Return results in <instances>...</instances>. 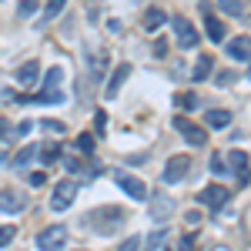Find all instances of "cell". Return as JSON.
Wrapping results in <instances>:
<instances>
[{
  "label": "cell",
  "instance_id": "cell-1",
  "mask_svg": "<svg viewBox=\"0 0 251 251\" xmlns=\"http://www.w3.org/2000/svg\"><path fill=\"white\" fill-rule=\"evenodd\" d=\"M74 198H77V184L71 177H64L60 184H54V191H50V211H67L74 204Z\"/></svg>",
  "mask_w": 251,
  "mask_h": 251
},
{
  "label": "cell",
  "instance_id": "cell-2",
  "mask_svg": "<svg viewBox=\"0 0 251 251\" xmlns=\"http://www.w3.org/2000/svg\"><path fill=\"white\" fill-rule=\"evenodd\" d=\"M87 225H94L97 231H114L124 225V214H121V208H97V211H91Z\"/></svg>",
  "mask_w": 251,
  "mask_h": 251
},
{
  "label": "cell",
  "instance_id": "cell-3",
  "mask_svg": "<svg viewBox=\"0 0 251 251\" xmlns=\"http://www.w3.org/2000/svg\"><path fill=\"white\" fill-rule=\"evenodd\" d=\"M37 248L40 251H64L67 248V228L64 225H50L37 234Z\"/></svg>",
  "mask_w": 251,
  "mask_h": 251
},
{
  "label": "cell",
  "instance_id": "cell-4",
  "mask_svg": "<svg viewBox=\"0 0 251 251\" xmlns=\"http://www.w3.org/2000/svg\"><path fill=\"white\" fill-rule=\"evenodd\" d=\"M60 80H64V71H60V67H50V71H47V77H44V94H40L37 100H50V104H60V100H64Z\"/></svg>",
  "mask_w": 251,
  "mask_h": 251
},
{
  "label": "cell",
  "instance_id": "cell-5",
  "mask_svg": "<svg viewBox=\"0 0 251 251\" xmlns=\"http://www.w3.org/2000/svg\"><path fill=\"white\" fill-rule=\"evenodd\" d=\"M188 171H191V157L174 154V157H168V164H164V181H168V184H177V181L188 177Z\"/></svg>",
  "mask_w": 251,
  "mask_h": 251
},
{
  "label": "cell",
  "instance_id": "cell-6",
  "mask_svg": "<svg viewBox=\"0 0 251 251\" xmlns=\"http://www.w3.org/2000/svg\"><path fill=\"white\" fill-rule=\"evenodd\" d=\"M27 208V194L17 188H3L0 191V214H20Z\"/></svg>",
  "mask_w": 251,
  "mask_h": 251
},
{
  "label": "cell",
  "instance_id": "cell-7",
  "mask_svg": "<svg viewBox=\"0 0 251 251\" xmlns=\"http://www.w3.org/2000/svg\"><path fill=\"white\" fill-rule=\"evenodd\" d=\"M228 198H231V191H228V188H221V184H211V188H204V191L198 194V201H201V204H208L211 211H221V208L228 204Z\"/></svg>",
  "mask_w": 251,
  "mask_h": 251
},
{
  "label": "cell",
  "instance_id": "cell-8",
  "mask_svg": "<svg viewBox=\"0 0 251 251\" xmlns=\"http://www.w3.org/2000/svg\"><path fill=\"white\" fill-rule=\"evenodd\" d=\"M171 27H174V34H177V44H181V47H188V50L198 47V30H194L184 17H171Z\"/></svg>",
  "mask_w": 251,
  "mask_h": 251
},
{
  "label": "cell",
  "instance_id": "cell-9",
  "mask_svg": "<svg viewBox=\"0 0 251 251\" xmlns=\"http://www.w3.org/2000/svg\"><path fill=\"white\" fill-rule=\"evenodd\" d=\"M117 184H121V191L131 194L134 201H144L148 198V184L141 181V177H131V174H117Z\"/></svg>",
  "mask_w": 251,
  "mask_h": 251
},
{
  "label": "cell",
  "instance_id": "cell-10",
  "mask_svg": "<svg viewBox=\"0 0 251 251\" xmlns=\"http://www.w3.org/2000/svg\"><path fill=\"white\" fill-rule=\"evenodd\" d=\"M174 127H177V131L184 134V141H188V144H194V148H201V144L208 141V134H204V131H201L198 124L184 121V117H177V121H174Z\"/></svg>",
  "mask_w": 251,
  "mask_h": 251
},
{
  "label": "cell",
  "instance_id": "cell-11",
  "mask_svg": "<svg viewBox=\"0 0 251 251\" xmlns=\"http://www.w3.org/2000/svg\"><path fill=\"white\" fill-rule=\"evenodd\" d=\"M37 77H40V64H37V60H27V64L17 71V84L24 87V91H30L34 84H40Z\"/></svg>",
  "mask_w": 251,
  "mask_h": 251
},
{
  "label": "cell",
  "instance_id": "cell-12",
  "mask_svg": "<svg viewBox=\"0 0 251 251\" xmlns=\"http://www.w3.org/2000/svg\"><path fill=\"white\" fill-rule=\"evenodd\" d=\"M164 20H168V14H164L161 7H148L144 17H141V27H144L148 34H157V27H164Z\"/></svg>",
  "mask_w": 251,
  "mask_h": 251
},
{
  "label": "cell",
  "instance_id": "cell-13",
  "mask_svg": "<svg viewBox=\"0 0 251 251\" xmlns=\"http://www.w3.org/2000/svg\"><path fill=\"white\" fill-rule=\"evenodd\" d=\"M171 211H174V201L168 198V194H157L154 201H151V218H154V221H161V225L171 218Z\"/></svg>",
  "mask_w": 251,
  "mask_h": 251
},
{
  "label": "cell",
  "instance_id": "cell-14",
  "mask_svg": "<svg viewBox=\"0 0 251 251\" xmlns=\"http://www.w3.org/2000/svg\"><path fill=\"white\" fill-rule=\"evenodd\" d=\"M231 171L238 174L241 188H248V151H231Z\"/></svg>",
  "mask_w": 251,
  "mask_h": 251
},
{
  "label": "cell",
  "instance_id": "cell-15",
  "mask_svg": "<svg viewBox=\"0 0 251 251\" xmlns=\"http://www.w3.org/2000/svg\"><path fill=\"white\" fill-rule=\"evenodd\" d=\"M127 77H131V64H121L114 74H111V80H107V91H104V94H107V97H117V91L124 87V80H127Z\"/></svg>",
  "mask_w": 251,
  "mask_h": 251
},
{
  "label": "cell",
  "instance_id": "cell-16",
  "mask_svg": "<svg viewBox=\"0 0 251 251\" xmlns=\"http://www.w3.org/2000/svg\"><path fill=\"white\" fill-rule=\"evenodd\" d=\"M251 50V40L248 37H238V40H231V44H228V57L231 60H238V64H248V54Z\"/></svg>",
  "mask_w": 251,
  "mask_h": 251
},
{
  "label": "cell",
  "instance_id": "cell-17",
  "mask_svg": "<svg viewBox=\"0 0 251 251\" xmlns=\"http://www.w3.org/2000/svg\"><path fill=\"white\" fill-rule=\"evenodd\" d=\"M204 34H208L211 44H221V40H225V24H221L218 17H211L208 10H204Z\"/></svg>",
  "mask_w": 251,
  "mask_h": 251
},
{
  "label": "cell",
  "instance_id": "cell-18",
  "mask_svg": "<svg viewBox=\"0 0 251 251\" xmlns=\"http://www.w3.org/2000/svg\"><path fill=\"white\" fill-rule=\"evenodd\" d=\"M34 157H37V144H27L24 151H17V154H14V168H17V171H27Z\"/></svg>",
  "mask_w": 251,
  "mask_h": 251
},
{
  "label": "cell",
  "instance_id": "cell-19",
  "mask_svg": "<svg viewBox=\"0 0 251 251\" xmlns=\"http://www.w3.org/2000/svg\"><path fill=\"white\" fill-rule=\"evenodd\" d=\"M87 64H91L94 80H100V77H104V67H107V54H87Z\"/></svg>",
  "mask_w": 251,
  "mask_h": 251
},
{
  "label": "cell",
  "instance_id": "cell-20",
  "mask_svg": "<svg viewBox=\"0 0 251 251\" xmlns=\"http://www.w3.org/2000/svg\"><path fill=\"white\" fill-rule=\"evenodd\" d=\"M231 124V111H208V127H228Z\"/></svg>",
  "mask_w": 251,
  "mask_h": 251
},
{
  "label": "cell",
  "instance_id": "cell-21",
  "mask_svg": "<svg viewBox=\"0 0 251 251\" xmlns=\"http://www.w3.org/2000/svg\"><path fill=\"white\" fill-rule=\"evenodd\" d=\"M211 74V54H201V60L194 64V80H204Z\"/></svg>",
  "mask_w": 251,
  "mask_h": 251
},
{
  "label": "cell",
  "instance_id": "cell-22",
  "mask_svg": "<svg viewBox=\"0 0 251 251\" xmlns=\"http://www.w3.org/2000/svg\"><path fill=\"white\" fill-rule=\"evenodd\" d=\"M64 7H67V0H47V3H44V17L54 20L60 10H64Z\"/></svg>",
  "mask_w": 251,
  "mask_h": 251
},
{
  "label": "cell",
  "instance_id": "cell-23",
  "mask_svg": "<svg viewBox=\"0 0 251 251\" xmlns=\"http://www.w3.org/2000/svg\"><path fill=\"white\" fill-rule=\"evenodd\" d=\"M37 154H44V164H54L60 157V148L57 144H44V148H37Z\"/></svg>",
  "mask_w": 251,
  "mask_h": 251
},
{
  "label": "cell",
  "instance_id": "cell-24",
  "mask_svg": "<svg viewBox=\"0 0 251 251\" xmlns=\"http://www.w3.org/2000/svg\"><path fill=\"white\" fill-rule=\"evenodd\" d=\"M218 7H221L225 14H231V17H238V14L245 10V3H241V0H218Z\"/></svg>",
  "mask_w": 251,
  "mask_h": 251
},
{
  "label": "cell",
  "instance_id": "cell-25",
  "mask_svg": "<svg viewBox=\"0 0 251 251\" xmlns=\"http://www.w3.org/2000/svg\"><path fill=\"white\" fill-rule=\"evenodd\" d=\"M37 3H40V0H20V3H17L20 17H30V14H34V10H37Z\"/></svg>",
  "mask_w": 251,
  "mask_h": 251
},
{
  "label": "cell",
  "instance_id": "cell-26",
  "mask_svg": "<svg viewBox=\"0 0 251 251\" xmlns=\"http://www.w3.org/2000/svg\"><path fill=\"white\" fill-rule=\"evenodd\" d=\"M164 238H168V231H164V228H161V231H154L151 238H148V248H151V251H157L161 245H164Z\"/></svg>",
  "mask_w": 251,
  "mask_h": 251
},
{
  "label": "cell",
  "instance_id": "cell-27",
  "mask_svg": "<svg viewBox=\"0 0 251 251\" xmlns=\"http://www.w3.org/2000/svg\"><path fill=\"white\" fill-rule=\"evenodd\" d=\"M14 228H10V225H0V248H7V245H10V241H14Z\"/></svg>",
  "mask_w": 251,
  "mask_h": 251
},
{
  "label": "cell",
  "instance_id": "cell-28",
  "mask_svg": "<svg viewBox=\"0 0 251 251\" xmlns=\"http://www.w3.org/2000/svg\"><path fill=\"white\" fill-rule=\"evenodd\" d=\"M77 151L91 154V151H94V137H91V134H80V137H77Z\"/></svg>",
  "mask_w": 251,
  "mask_h": 251
},
{
  "label": "cell",
  "instance_id": "cell-29",
  "mask_svg": "<svg viewBox=\"0 0 251 251\" xmlns=\"http://www.w3.org/2000/svg\"><path fill=\"white\" fill-rule=\"evenodd\" d=\"M208 168H211L214 174H225V171H228V168H225V157H221V154H211V161H208Z\"/></svg>",
  "mask_w": 251,
  "mask_h": 251
},
{
  "label": "cell",
  "instance_id": "cell-30",
  "mask_svg": "<svg viewBox=\"0 0 251 251\" xmlns=\"http://www.w3.org/2000/svg\"><path fill=\"white\" fill-rule=\"evenodd\" d=\"M194 241H198V234H184L177 241V251H194Z\"/></svg>",
  "mask_w": 251,
  "mask_h": 251
},
{
  "label": "cell",
  "instance_id": "cell-31",
  "mask_svg": "<svg viewBox=\"0 0 251 251\" xmlns=\"http://www.w3.org/2000/svg\"><path fill=\"white\" fill-rule=\"evenodd\" d=\"M94 127H97V134L107 131V114H104V111H97V114H94Z\"/></svg>",
  "mask_w": 251,
  "mask_h": 251
},
{
  "label": "cell",
  "instance_id": "cell-32",
  "mask_svg": "<svg viewBox=\"0 0 251 251\" xmlns=\"http://www.w3.org/2000/svg\"><path fill=\"white\" fill-rule=\"evenodd\" d=\"M177 107H184V111H194V94H177Z\"/></svg>",
  "mask_w": 251,
  "mask_h": 251
},
{
  "label": "cell",
  "instance_id": "cell-33",
  "mask_svg": "<svg viewBox=\"0 0 251 251\" xmlns=\"http://www.w3.org/2000/svg\"><path fill=\"white\" fill-rule=\"evenodd\" d=\"M117 251H141V238H127V241H121V248Z\"/></svg>",
  "mask_w": 251,
  "mask_h": 251
},
{
  "label": "cell",
  "instance_id": "cell-34",
  "mask_svg": "<svg viewBox=\"0 0 251 251\" xmlns=\"http://www.w3.org/2000/svg\"><path fill=\"white\" fill-rule=\"evenodd\" d=\"M154 57H168V40H164V37H157V44H154Z\"/></svg>",
  "mask_w": 251,
  "mask_h": 251
},
{
  "label": "cell",
  "instance_id": "cell-35",
  "mask_svg": "<svg viewBox=\"0 0 251 251\" xmlns=\"http://www.w3.org/2000/svg\"><path fill=\"white\" fill-rule=\"evenodd\" d=\"M44 127H47V131H54V134H64V124H60V121H50V117L44 121Z\"/></svg>",
  "mask_w": 251,
  "mask_h": 251
},
{
  "label": "cell",
  "instance_id": "cell-36",
  "mask_svg": "<svg viewBox=\"0 0 251 251\" xmlns=\"http://www.w3.org/2000/svg\"><path fill=\"white\" fill-rule=\"evenodd\" d=\"M30 184H34V188L47 184V174H44V171H34V174H30Z\"/></svg>",
  "mask_w": 251,
  "mask_h": 251
},
{
  "label": "cell",
  "instance_id": "cell-37",
  "mask_svg": "<svg viewBox=\"0 0 251 251\" xmlns=\"http://www.w3.org/2000/svg\"><path fill=\"white\" fill-rule=\"evenodd\" d=\"M231 80H234V74H231V71H225V74H218V84H231Z\"/></svg>",
  "mask_w": 251,
  "mask_h": 251
},
{
  "label": "cell",
  "instance_id": "cell-38",
  "mask_svg": "<svg viewBox=\"0 0 251 251\" xmlns=\"http://www.w3.org/2000/svg\"><path fill=\"white\" fill-rule=\"evenodd\" d=\"M211 251H231V248H228V245H214Z\"/></svg>",
  "mask_w": 251,
  "mask_h": 251
}]
</instances>
